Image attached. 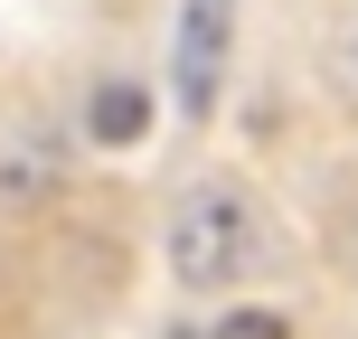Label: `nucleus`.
Segmentation results:
<instances>
[{
    "label": "nucleus",
    "mask_w": 358,
    "mask_h": 339,
    "mask_svg": "<svg viewBox=\"0 0 358 339\" xmlns=\"http://www.w3.org/2000/svg\"><path fill=\"white\" fill-rule=\"evenodd\" d=\"M227 48H236V0H189L179 10V113H217V85H227Z\"/></svg>",
    "instance_id": "f03ea898"
},
{
    "label": "nucleus",
    "mask_w": 358,
    "mask_h": 339,
    "mask_svg": "<svg viewBox=\"0 0 358 339\" xmlns=\"http://www.w3.org/2000/svg\"><path fill=\"white\" fill-rule=\"evenodd\" d=\"M142 123H151V94L142 85H104V94H94V142H132Z\"/></svg>",
    "instance_id": "7ed1b4c3"
},
{
    "label": "nucleus",
    "mask_w": 358,
    "mask_h": 339,
    "mask_svg": "<svg viewBox=\"0 0 358 339\" xmlns=\"http://www.w3.org/2000/svg\"><path fill=\"white\" fill-rule=\"evenodd\" d=\"M208 339H292V321H273V311H227Z\"/></svg>",
    "instance_id": "20e7f679"
},
{
    "label": "nucleus",
    "mask_w": 358,
    "mask_h": 339,
    "mask_svg": "<svg viewBox=\"0 0 358 339\" xmlns=\"http://www.w3.org/2000/svg\"><path fill=\"white\" fill-rule=\"evenodd\" d=\"M255 264V208H245V189H189L179 198V217H170V273L189 292H217V283H236V273Z\"/></svg>",
    "instance_id": "f257e3e1"
}]
</instances>
